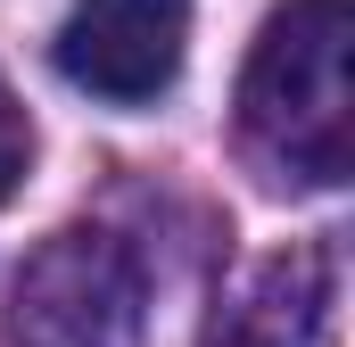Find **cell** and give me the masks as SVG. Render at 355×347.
Wrapping results in <instances>:
<instances>
[{"mask_svg":"<svg viewBox=\"0 0 355 347\" xmlns=\"http://www.w3.org/2000/svg\"><path fill=\"white\" fill-rule=\"evenodd\" d=\"M355 17L347 0H289L272 8L248 75H240V141L272 182H347L355 166Z\"/></svg>","mask_w":355,"mask_h":347,"instance_id":"1","label":"cell"},{"mask_svg":"<svg viewBox=\"0 0 355 347\" xmlns=\"http://www.w3.org/2000/svg\"><path fill=\"white\" fill-rule=\"evenodd\" d=\"M17 347H132L141 339V264L107 232H58L17 281Z\"/></svg>","mask_w":355,"mask_h":347,"instance_id":"2","label":"cell"},{"mask_svg":"<svg viewBox=\"0 0 355 347\" xmlns=\"http://www.w3.org/2000/svg\"><path fill=\"white\" fill-rule=\"evenodd\" d=\"M190 0H75L58 25V75L107 108H141L182 75Z\"/></svg>","mask_w":355,"mask_h":347,"instance_id":"3","label":"cell"},{"mask_svg":"<svg viewBox=\"0 0 355 347\" xmlns=\"http://www.w3.org/2000/svg\"><path fill=\"white\" fill-rule=\"evenodd\" d=\"M331 298L339 248H281L232 281L207 323V347H331Z\"/></svg>","mask_w":355,"mask_h":347,"instance_id":"4","label":"cell"},{"mask_svg":"<svg viewBox=\"0 0 355 347\" xmlns=\"http://www.w3.org/2000/svg\"><path fill=\"white\" fill-rule=\"evenodd\" d=\"M25 158H33V124H25V108H17V91L0 83V198L25 182Z\"/></svg>","mask_w":355,"mask_h":347,"instance_id":"5","label":"cell"}]
</instances>
